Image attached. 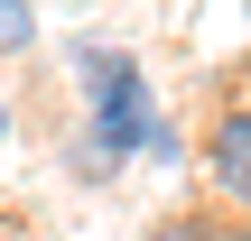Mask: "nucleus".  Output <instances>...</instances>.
I'll return each mask as SVG.
<instances>
[{
  "label": "nucleus",
  "mask_w": 251,
  "mask_h": 241,
  "mask_svg": "<svg viewBox=\"0 0 251 241\" xmlns=\"http://www.w3.org/2000/svg\"><path fill=\"white\" fill-rule=\"evenodd\" d=\"M75 65H84V93H93V139H84V167L102 176L112 158H130V149H149V139H158V111H149V74H140L121 46H84Z\"/></svg>",
  "instance_id": "nucleus-1"
},
{
  "label": "nucleus",
  "mask_w": 251,
  "mask_h": 241,
  "mask_svg": "<svg viewBox=\"0 0 251 241\" xmlns=\"http://www.w3.org/2000/svg\"><path fill=\"white\" fill-rule=\"evenodd\" d=\"M214 241H251V232H214Z\"/></svg>",
  "instance_id": "nucleus-5"
},
{
  "label": "nucleus",
  "mask_w": 251,
  "mask_h": 241,
  "mask_svg": "<svg viewBox=\"0 0 251 241\" xmlns=\"http://www.w3.org/2000/svg\"><path fill=\"white\" fill-rule=\"evenodd\" d=\"M37 37V19H28V0H0V46H28Z\"/></svg>",
  "instance_id": "nucleus-3"
},
{
  "label": "nucleus",
  "mask_w": 251,
  "mask_h": 241,
  "mask_svg": "<svg viewBox=\"0 0 251 241\" xmlns=\"http://www.w3.org/2000/svg\"><path fill=\"white\" fill-rule=\"evenodd\" d=\"M149 241H214V223H158Z\"/></svg>",
  "instance_id": "nucleus-4"
},
{
  "label": "nucleus",
  "mask_w": 251,
  "mask_h": 241,
  "mask_svg": "<svg viewBox=\"0 0 251 241\" xmlns=\"http://www.w3.org/2000/svg\"><path fill=\"white\" fill-rule=\"evenodd\" d=\"M0 130H9V121H0Z\"/></svg>",
  "instance_id": "nucleus-6"
},
{
  "label": "nucleus",
  "mask_w": 251,
  "mask_h": 241,
  "mask_svg": "<svg viewBox=\"0 0 251 241\" xmlns=\"http://www.w3.org/2000/svg\"><path fill=\"white\" fill-rule=\"evenodd\" d=\"M214 195L251 223V111H224V130H214Z\"/></svg>",
  "instance_id": "nucleus-2"
}]
</instances>
